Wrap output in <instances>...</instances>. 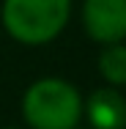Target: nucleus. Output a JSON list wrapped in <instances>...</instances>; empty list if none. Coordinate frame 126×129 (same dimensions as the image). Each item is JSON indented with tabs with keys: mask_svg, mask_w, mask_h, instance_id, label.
Listing matches in <instances>:
<instances>
[{
	"mask_svg": "<svg viewBox=\"0 0 126 129\" xmlns=\"http://www.w3.org/2000/svg\"><path fill=\"white\" fill-rule=\"evenodd\" d=\"M96 66H99V74L104 77L107 85L112 88H121L126 85V44H104L96 58Z\"/></svg>",
	"mask_w": 126,
	"mask_h": 129,
	"instance_id": "39448f33",
	"label": "nucleus"
},
{
	"mask_svg": "<svg viewBox=\"0 0 126 129\" xmlns=\"http://www.w3.org/2000/svg\"><path fill=\"white\" fill-rule=\"evenodd\" d=\"M3 27L19 44L52 41L71 17V0H3Z\"/></svg>",
	"mask_w": 126,
	"mask_h": 129,
	"instance_id": "f03ea898",
	"label": "nucleus"
},
{
	"mask_svg": "<svg viewBox=\"0 0 126 129\" xmlns=\"http://www.w3.org/2000/svg\"><path fill=\"white\" fill-rule=\"evenodd\" d=\"M6 129H17V126H6Z\"/></svg>",
	"mask_w": 126,
	"mask_h": 129,
	"instance_id": "0eeeda50",
	"label": "nucleus"
},
{
	"mask_svg": "<svg viewBox=\"0 0 126 129\" xmlns=\"http://www.w3.org/2000/svg\"><path fill=\"white\" fill-rule=\"evenodd\" d=\"M82 113L91 129H126V96L112 85L96 88L82 102Z\"/></svg>",
	"mask_w": 126,
	"mask_h": 129,
	"instance_id": "20e7f679",
	"label": "nucleus"
},
{
	"mask_svg": "<svg viewBox=\"0 0 126 129\" xmlns=\"http://www.w3.org/2000/svg\"><path fill=\"white\" fill-rule=\"evenodd\" d=\"M85 33L99 44H118L126 39V0H85Z\"/></svg>",
	"mask_w": 126,
	"mask_h": 129,
	"instance_id": "7ed1b4c3",
	"label": "nucleus"
},
{
	"mask_svg": "<svg viewBox=\"0 0 126 129\" xmlns=\"http://www.w3.org/2000/svg\"><path fill=\"white\" fill-rule=\"evenodd\" d=\"M22 118L30 129H74L82 118V96L60 77L36 80L22 96Z\"/></svg>",
	"mask_w": 126,
	"mask_h": 129,
	"instance_id": "f257e3e1",
	"label": "nucleus"
},
{
	"mask_svg": "<svg viewBox=\"0 0 126 129\" xmlns=\"http://www.w3.org/2000/svg\"><path fill=\"white\" fill-rule=\"evenodd\" d=\"M74 129H82V126H79V124H77V126H74Z\"/></svg>",
	"mask_w": 126,
	"mask_h": 129,
	"instance_id": "423d86ee",
	"label": "nucleus"
}]
</instances>
